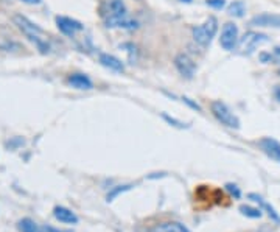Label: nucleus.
Wrapping results in <instances>:
<instances>
[{"mask_svg":"<svg viewBox=\"0 0 280 232\" xmlns=\"http://www.w3.org/2000/svg\"><path fill=\"white\" fill-rule=\"evenodd\" d=\"M14 24L28 38V41H31L34 45H36V49L41 53H49L50 52L49 36L44 33L42 28H39L36 24H33L30 19H27L25 16H20V14L14 16Z\"/></svg>","mask_w":280,"mask_h":232,"instance_id":"f257e3e1","label":"nucleus"},{"mask_svg":"<svg viewBox=\"0 0 280 232\" xmlns=\"http://www.w3.org/2000/svg\"><path fill=\"white\" fill-rule=\"evenodd\" d=\"M218 31V20L215 16H209L207 20L201 25H196L192 28L193 39L198 45H201L203 49H207L212 44L215 34Z\"/></svg>","mask_w":280,"mask_h":232,"instance_id":"f03ea898","label":"nucleus"},{"mask_svg":"<svg viewBox=\"0 0 280 232\" xmlns=\"http://www.w3.org/2000/svg\"><path fill=\"white\" fill-rule=\"evenodd\" d=\"M210 111L215 115V119L221 123L227 126V128H232V130H238L240 128V120L235 114L230 111V108L227 106L226 103L219 101V100H215L210 103Z\"/></svg>","mask_w":280,"mask_h":232,"instance_id":"7ed1b4c3","label":"nucleus"},{"mask_svg":"<svg viewBox=\"0 0 280 232\" xmlns=\"http://www.w3.org/2000/svg\"><path fill=\"white\" fill-rule=\"evenodd\" d=\"M270 41V38L266 36L265 33H259V31H246L240 38L238 41V50L241 55H251L255 52V49L259 47V45L265 44Z\"/></svg>","mask_w":280,"mask_h":232,"instance_id":"20e7f679","label":"nucleus"},{"mask_svg":"<svg viewBox=\"0 0 280 232\" xmlns=\"http://www.w3.org/2000/svg\"><path fill=\"white\" fill-rule=\"evenodd\" d=\"M100 16L106 22L111 19L128 16V9L123 0H106V2H101L100 5Z\"/></svg>","mask_w":280,"mask_h":232,"instance_id":"39448f33","label":"nucleus"},{"mask_svg":"<svg viewBox=\"0 0 280 232\" xmlns=\"http://www.w3.org/2000/svg\"><path fill=\"white\" fill-rule=\"evenodd\" d=\"M240 41V33L238 27L233 22H226L221 28V36H219V45L227 52H232L238 45Z\"/></svg>","mask_w":280,"mask_h":232,"instance_id":"423d86ee","label":"nucleus"},{"mask_svg":"<svg viewBox=\"0 0 280 232\" xmlns=\"http://www.w3.org/2000/svg\"><path fill=\"white\" fill-rule=\"evenodd\" d=\"M174 67H176V71L185 78V79H192L196 74V64L195 61L192 60V58L189 55L185 53H178L176 56H174Z\"/></svg>","mask_w":280,"mask_h":232,"instance_id":"0eeeda50","label":"nucleus"},{"mask_svg":"<svg viewBox=\"0 0 280 232\" xmlns=\"http://www.w3.org/2000/svg\"><path fill=\"white\" fill-rule=\"evenodd\" d=\"M249 25L259 27V28H277V30H280V14H274V13L257 14L249 20Z\"/></svg>","mask_w":280,"mask_h":232,"instance_id":"6e6552de","label":"nucleus"},{"mask_svg":"<svg viewBox=\"0 0 280 232\" xmlns=\"http://www.w3.org/2000/svg\"><path fill=\"white\" fill-rule=\"evenodd\" d=\"M55 20H56V25L60 28V31L67 34V36H73L75 33L83 31V28H84V25L81 24L79 20L67 17V16H56Z\"/></svg>","mask_w":280,"mask_h":232,"instance_id":"1a4fd4ad","label":"nucleus"},{"mask_svg":"<svg viewBox=\"0 0 280 232\" xmlns=\"http://www.w3.org/2000/svg\"><path fill=\"white\" fill-rule=\"evenodd\" d=\"M259 145L268 157H271L273 160L280 164V142L279 141H276L273 137H263L259 142Z\"/></svg>","mask_w":280,"mask_h":232,"instance_id":"9d476101","label":"nucleus"},{"mask_svg":"<svg viewBox=\"0 0 280 232\" xmlns=\"http://www.w3.org/2000/svg\"><path fill=\"white\" fill-rule=\"evenodd\" d=\"M98 61H100V64L103 67L109 69V71H112V72H117V74H123L125 72V64L122 63V60H119V58L114 56V55L100 53Z\"/></svg>","mask_w":280,"mask_h":232,"instance_id":"9b49d317","label":"nucleus"},{"mask_svg":"<svg viewBox=\"0 0 280 232\" xmlns=\"http://www.w3.org/2000/svg\"><path fill=\"white\" fill-rule=\"evenodd\" d=\"M53 217L60 223H64V225H76L79 222L76 214L73 211H70V209L64 207V206H56L53 209Z\"/></svg>","mask_w":280,"mask_h":232,"instance_id":"f8f14e48","label":"nucleus"},{"mask_svg":"<svg viewBox=\"0 0 280 232\" xmlns=\"http://www.w3.org/2000/svg\"><path fill=\"white\" fill-rule=\"evenodd\" d=\"M108 28H120V30H136L139 28V22L131 19L130 16L119 17V19H111L104 22Z\"/></svg>","mask_w":280,"mask_h":232,"instance_id":"ddd939ff","label":"nucleus"},{"mask_svg":"<svg viewBox=\"0 0 280 232\" xmlns=\"http://www.w3.org/2000/svg\"><path fill=\"white\" fill-rule=\"evenodd\" d=\"M69 84L75 87V89H79V90H90L93 87V83L92 79L84 75V74H72L69 77Z\"/></svg>","mask_w":280,"mask_h":232,"instance_id":"4468645a","label":"nucleus"},{"mask_svg":"<svg viewBox=\"0 0 280 232\" xmlns=\"http://www.w3.org/2000/svg\"><path fill=\"white\" fill-rule=\"evenodd\" d=\"M248 198L252 200V201L257 203V204H260L262 209H265V211L268 212V215L271 217V220H273L274 223H277V225L280 223V217H279V214L276 212V209H274L270 203H266L260 195H257V193H249V195H248Z\"/></svg>","mask_w":280,"mask_h":232,"instance_id":"2eb2a0df","label":"nucleus"},{"mask_svg":"<svg viewBox=\"0 0 280 232\" xmlns=\"http://www.w3.org/2000/svg\"><path fill=\"white\" fill-rule=\"evenodd\" d=\"M151 232H190L184 225L176 223V222H167L157 225Z\"/></svg>","mask_w":280,"mask_h":232,"instance_id":"dca6fc26","label":"nucleus"},{"mask_svg":"<svg viewBox=\"0 0 280 232\" xmlns=\"http://www.w3.org/2000/svg\"><path fill=\"white\" fill-rule=\"evenodd\" d=\"M244 13H246V5H244L243 0H235L227 6V14L230 17H243Z\"/></svg>","mask_w":280,"mask_h":232,"instance_id":"f3484780","label":"nucleus"},{"mask_svg":"<svg viewBox=\"0 0 280 232\" xmlns=\"http://www.w3.org/2000/svg\"><path fill=\"white\" fill-rule=\"evenodd\" d=\"M19 232H41V228L31 218H22L17 222Z\"/></svg>","mask_w":280,"mask_h":232,"instance_id":"a211bd4d","label":"nucleus"},{"mask_svg":"<svg viewBox=\"0 0 280 232\" xmlns=\"http://www.w3.org/2000/svg\"><path fill=\"white\" fill-rule=\"evenodd\" d=\"M240 212H241V215L248 217V218H254V220L262 218V215H263L262 209L252 207V206H248V204H241V206H240Z\"/></svg>","mask_w":280,"mask_h":232,"instance_id":"6ab92c4d","label":"nucleus"},{"mask_svg":"<svg viewBox=\"0 0 280 232\" xmlns=\"http://www.w3.org/2000/svg\"><path fill=\"white\" fill-rule=\"evenodd\" d=\"M133 189V184H125V185H117V187H114L108 195H106V201L108 203H111V201H114L117 196H119L120 193H125V192H128V190H131Z\"/></svg>","mask_w":280,"mask_h":232,"instance_id":"aec40b11","label":"nucleus"},{"mask_svg":"<svg viewBox=\"0 0 280 232\" xmlns=\"http://www.w3.org/2000/svg\"><path fill=\"white\" fill-rule=\"evenodd\" d=\"M162 119L165 120L167 123H170L171 126H176V128H189V125H185V123H182V122H179V120H176V119H173V117H170V115H167V114H162Z\"/></svg>","mask_w":280,"mask_h":232,"instance_id":"412c9836","label":"nucleus"},{"mask_svg":"<svg viewBox=\"0 0 280 232\" xmlns=\"http://www.w3.org/2000/svg\"><path fill=\"white\" fill-rule=\"evenodd\" d=\"M206 5L213 9H223L226 6V0H206Z\"/></svg>","mask_w":280,"mask_h":232,"instance_id":"4be33fe9","label":"nucleus"},{"mask_svg":"<svg viewBox=\"0 0 280 232\" xmlns=\"http://www.w3.org/2000/svg\"><path fill=\"white\" fill-rule=\"evenodd\" d=\"M226 190H227L232 196H235V198H240V196H241V190L237 187L235 184H226Z\"/></svg>","mask_w":280,"mask_h":232,"instance_id":"5701e85b","label":"nucleus"},{"mask_svg":"<svg viewBox=\"0 0 280 232\" xmlns=\"http://www.w3.org/2000/svg\"><path fill=\"white\" fill-rule=\"evenodd\" d=\"M182 101H184L185 104H189V106H190L192 109H195V111H200V112L203 111L200 104H198L196 101H193L192 98H189V97H182Z\"/></svg>","mask_w":280,"mask_h":232,"instance_id":"b1692460","label":"nucleus"},{"mask_svg":"<svg viewBox=\"0 0 280 232\" xmlns=\"http://www.w3.org/2000/svg\"><path fill=\"white\" fill-rule=\"evenodd\" d=\"M271 60L274 64H280V45L274 47V50L271 52Z\"/></svg>","mask_w":280,"mask_h":232,"instance_id":"393cba45","label":"nucleus"},{"mask_svg":"<svg viewBox=\"0 0 280 232\" xmlns=\"http://www.w3.org/2000/svg\"><path fill=\"white\" fill-rule=\"evenodd\" d=\"M22 2H25V3H28V5H39L42 0H22Z\"/></svg>","mask_w":280,"mask_h":232,"instance_id":"a878e982","label":"nucleus"},{"mask_svg":"<svg viewBox=\"0 0 280 232\" xmlns=\"http://www.w3.org/2000/svg\"><path fill=\"white\" fill-rule=\"evenodd\" d=\"M274 95H276V98L280 101V86H276V89H274Z\"/></svg>","mask_w":280,"mask_h":232,"instance_id":"bb28decb","label":"nucleus"},{"mask_svg":"<svg viewBox=\"0 0 280 232\" xmlns=\"http://www.w3.org/2000/svg\"><path fill=\"white\" fill-rule=\"evenodd\" d=\"M179 2H182V3H192L193 0H179Z\"/></svg>","mask_w":280,"mask_h":232,"instance_id":"cd10ccee","label":"nucleus"},{"mask_svg":"<svg viewBox=\"0 0 280 232\" xmlns=\"http://www.w3.org/2000/svg\"><path fill=\"white\" fill-rule=\"evenodd\" d=\"M279 75H280V71H279Z\"/></svg>","mask_w":280,"mask_h":232,"instance_id":"c85d7f7f","label":"nucleus"}]
</instances>
